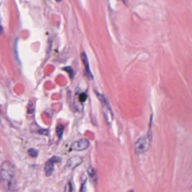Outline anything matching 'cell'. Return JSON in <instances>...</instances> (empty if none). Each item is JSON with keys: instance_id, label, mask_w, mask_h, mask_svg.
I'll use <instances>...</instances> for the list:
<instances>
[{"instance_id": "obj_4", "label": "cell", "mask_w": 192, "mask_h": 192, "mask_svg": "<svg viewBox=\"0 0 192 192\" xmlns=\"http://www.w3.org/2000/svg\"><path fill=\"white\" fill-rule=\"evenodd\" d=\"M59 161H60V158H59V157L53 156L46 162L45 166H44V172H45L46 176L52 175L53 172V168H55V164Z\"/></svg>"}, {"instance_id": "obj_2", "label": "cell", "mask_w": 192, "mask_h": 192, "mask_svg": "<svg viewBox=\"0 0 192 192\" xmlns=\"http://www.w3.org/2000/svg\"><path fill=\"white\" fill-rule=\"evenodd\" d=\"M150 146V138L148 136H143L135 143V152L137 155H141L145 153L149 149Z\"/></svg>"}, {"instance_id": "obj_14", "label": "cell", "mask_w": 192, "mask_h": 192, "mask_svg": "<svg viewBox=\"0 0 192 192\" xmlns=\"http://www.w3.org/2000/svg\"><path fill=\"white\" fill-rule=\"evenodd\" d=\"M3 33V28L0 26V35H1V34Z\"/></svg>"}, {"instance_id": "obj_9", "label": "cell", "mask_w": 192, "mask_h": 192, "mask_svg": "<svg viewBox=\"0 0 192 192\" xmlns=\"http://www.w3.org/2000/svg\"><path fill=\"white\" fill-rule=\"evenodd\" d=\"M63 130H64V127H63V126H58L57 128H56V131H57V135H58L59 137L62 136Z\"/></svg>"}, {"instance_id": "obj_5", "label": "cell", "mask_w": 192, "mask_h": 192, "mask_svg": "<svg viewBox=\"0 0 192 192\" xmlns=\"http://www.w3.org/2000/svg\"><path fill=\"white\" fill-rule=\"evenodd\" d=\"M89 141L86 139H82L77 141L71 145V149L74 151H84L89 147Z\"/></svg>"}, {"instance_id": "obj_7", "label": "cell", "mask_w": 192, "mask_h": 192, "mask_svg": "<svg viewBox=\"0 0 192 192\" xmlns=\"http://www.w3.org/2000/svg\"><path fill=\"white\" fill-rule=\"evenodd\" d=\"M81 58H82V61H83L84 65V68H85V70L87 72L88 76H90V78H93L92 77V73H91V70H90V68H89V63H88V59H87V56L84 53H83L81 55Z\"/></svg>"}, {"instance_id": "obj_11", "label": "cell", "mask_w": 192, "mask_h": 192, "mask_svg": "<svg viewBox=\"0 0 192 192\" xmlns=\"http://www.w3.org/2000/svg\"><path fill=\"white\" fill-rule=\"evenodd\" d=\"M80 192H86V183H85V182H84L83 185H82Z\"/></svg>"}, {"instance_id": "obj_6", "label": "cell", "mask_w": 192, "mask_h": 192, "mask_svg": "<svg viewBox=\"0 0 192 192\" xmlns=\"http://www.w3.org/2000/svg\"><path fill=\"white\" fill-rule=\"evenodd\" d=\"M82 162H83V158H82V157L73 156V157H71V158L68 159V161L67 163V166L68 167V168L73 169V168H76L77 166L80 165Z\"/></svg>"}, {"instance_id": "obj_1", "label": "cell", "mask_w": 192, "mask_h": 192, "mask_svg": "<svg viewBox=\"0 0 192 192\" xmlns=\"http://www.w3.org/2000/svg\"><path fill=\"white\" fill-rule=\"evenodd\" d=\"M0 174L4 184L6 192H17L15 168L12 163L5 161L0 167Z\"/></svg>"}, {"instance_id": "obj_12", "label": "cell", "mask_w": 192, "mask_h": 192, "mask_svg": "<svg viewBox=\"0 0 192 192\" xmlns=\"http://www.w3.org/2000/svg\"><path fill=\"white\" fill-rule=\"evenodd\" d=\"M64 70H68V72H70V77H71V78L73 77V70H72L70 68H64Z\"/></svg>"}, {"instance_id": "obj_10", "label": "cell", "mask_w": 192, "mask_h": 192, "mask_svg": "<svg viewBox=\"0 0 192 192\" xmlns=\"http://www.w3.org/2000/svg\"><path fill=\"white\" fill-rule=\"evenodd\" d=\"M28 154H29V156H31L32 157H36L37 156V152L35 149H30L28 151Z\"/></svg>"}, {"instance_id": "obj_8", "label": "cell", "mask_w": 192, "mask_h": 192, "mask_svg": "<svg viewBox=\"0 0 192 192\" xmlns=\"http://www.w3.org/2000/svg\"><path fill=\"white\" fill-rule=\"evenodd\" d=\"M87 172H88V174H89V176L91 177V179H93V180L95 181V180H96V178H97V174H96L95 169L92 168V167H90V168H88Z\"/></svg>"}, {"instance_id": "obj_13", "label": "cell", "mask_w": 192, "mask_h": 192, "mask_svg": "<svg viewBox=\"0 0 192 192\" xmlns=\"http://www.w3.org/2000/svg\"><path fill=\"white\" fill-rule=\"evenodd\" d=\"M85 99H86L85 94H83V95H81V97H80V100H81V101H84Z\"/></svg>"}, {"instance_id": "obj_3", "label": "cell", "mask_w": 192, "mask_h": 192, "mask_svg": "<svg viewBox=\"0 0 192 192\" xmlns=\"http://www.w3.org/2000/svg\"><path fill=\"white\" fill-rule=\"evenodd\" d=\"M97 96H99V99L100 100V102H101L102 109H103V114H104V115L106 116L107 121L110 123L111 121H112V119H114V115H112V109H111V107H110L108 100H107V99L104 96L99 95V94H97Z\"/></svg>"}]
</instances>
